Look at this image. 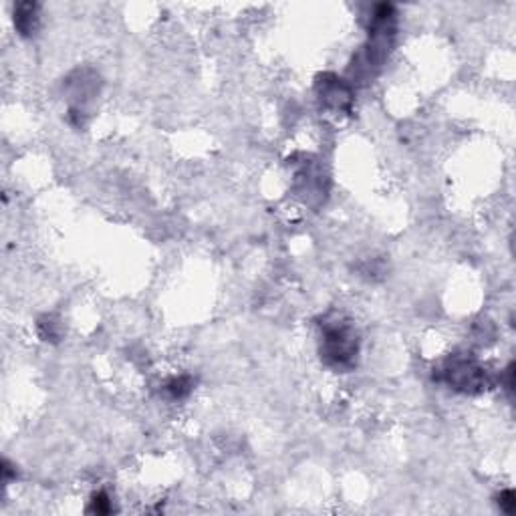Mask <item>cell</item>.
<instances>
[{
	"mask_svg": "<svg viewBox=\"0 0 516 516\" xmlns=\"http://www.w3.org/2000/svg\"><path fill=\"white\" fill-rule=\"evenodd\" d=\"M166 393H168L172 400H182V397H186L188 393L192 392V379L190 377H186V375H182V377H172L168 383H166Z\"/></svg>",
	"mask_w": 516,
	"mask_h": 516,
	"instance_id": "5",
	"label": "cell"
},
{
	"mask_svg": "<svg viewBox=\"0 0 516 516\" xmlns=\"http://www.w3.org/2000/svg\"><path fill=\"white\" fill-rule=\"evenodd\" d=\"M319 95L327 107L337 109V111L345 109L351 103V91L347 89V85L341 83V79L331 77V75H325L319 81Z\"/></svg>",
	"mask_w": 516,
	"mask_h": 516,
	"instance_id": "3",
	"label": "cell"
},
{
	"mask_svg": "<svg viewBox=\"0 0 516 516\" xmlns=\"http://www.w3.org/2000/svg\"><path fill=\"white\" fill-rule=\"evenodd\" d=\"M359 341L355 329L345 321H331L323 325V343H321V357L329 367L337 371H349L357 363Z\"/></svg>",
	"mask_w": 516,
	"mask_h": 516,
	"instance_id": "1",
	"label": "cell"
},
{
	"mask_svg": "<svg viewBox=\"0 0 516 516\" xmlns=\"http://www.w3.org/2000/svg\"><path fill=\"white\" fill-rule=\"evenodd\" d=\"M498 506L506 515H515L516 512V496L515 490H502L498 496Z\"/></svg>",
	"mask_w": 516,
	"mask_h": 516,
	"instance_id": "7",
	"label": "cell"
},
{
	"mask_svg": "<svg viewBox=\"0 0 516 516\" xmlns=\"http://www.w3.org/2000/svg\"><path fill=\"white\" fill-rule=\"evenodd\" d=\"M111 510H113V505L107 494L97 492L93 496V500H91L89 505V512H93V515H109Z\"/></svg>",
	"mask_w": 516,
	"mask_h": 516,
	"instance_id": "6",
	"label": "cell"
},
{
	"mask_svg": "<svg viewBox=\"0 0 516 516\" xmlns=\"http://www.w3.org/2000/svg\"><path fill=\"white\" fill-rule=\"evenodd\" d=\"M442 379L452 385L456 392L478 393L486 385L484 367L468 353L452 355L442 367Z\"/></svg>",
	"mask_w": 516,
	"mask_h": 516,
	"instance_id": "2",
	"label": "cell"
},
{
	"mask_svg": "<svg viewBox=\"0 0 516 516\" xmlns=\"http://www.w3.org/2000/svg\"><path fill=\"white\" fill-rule=\"evenodd\" d=\"M14 24H16L19 33L24 34V36L33 34L39 26V6L31 4V2L21 4L16 14H14Z\"/></svg>",
	"mask_w": 516,
	"mask_h": 516,
	"instance_id": "4",
	"label": "cell"
}]
</instances>
